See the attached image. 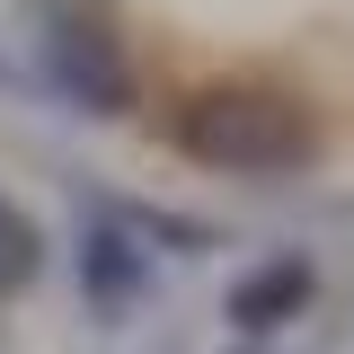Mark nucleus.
Segmentation results:
<instances>
[{"mask_svg": "<svg viewBox=\"0 0 354 354\" xmlns=\"http://www.w3.org/2000/svg\"><path fill=\"white\" fill-rule=\"evenodd\" d=\"M44 80L62 88L71 106H88V115H124V97H133L115 27L106 18H71V9L44 18Z\"/></svg>", "mask_w": 354, "mask_h": 354, "instance_id": "obj_2", "label": "nucleus"}, {"mask_svg": "<svg viewBox=\"0 0 354 354\" xmlns=\"http://www.w3.org/2000/svg\"><path fill=\"white\" fill-rule=\"evenodd\" d=\"M36 274H44V230L27 221V204H9V195H0V301H9V292H27Z\"/></svg>", "mask_w": 354, "mask_h": 354, "instance_id": "obj_5", "label": "nucleus"}, {"mask_svg": "<svg viewBox=\"0 0 354 354\" xmlns=\"http://www.w3.org/2000/svg\"><path fill=\"white\" fill-rule=\"evenodd\" d=\"M142 283H151V266H142V248H133L115 221H97L88 230V248H80V292L97 319H115L124 301H142Z\"/></svg>", "mask_w": 354, "mask_h": 354, "instance_id": "obj_4", "label": "nucleus"}, {"mask_svg": "<svg viewBox=\"0 0 354 354\" xmlns=\"http://www.w3.org/2000/svg\"><path fill=\"white\" fill-rule=\"evenodd\" d=\"M319 292V266L292 248V257H266L248 266L239 283H230V328L239 337H266V328H283V319H301V301Z\"/></svg>", "mask_w": 354, "mask_h": 354, "instance_id": "obj_3", "label": "nucleus"}, {"mask_svg": "<svg viewBox=\"0 0 354 354\" xmlns=\"http://www.w3.org/2000/svg\"><path fill=\"white\" fill-rule=\"evenodd\" d=\"M177 151L204 160V169H230V177H292L319 160V115L292 88L221 80L177 106Z\"/></svg>", "mask_w": 354, "mask_h": 354, "instance_id": "obj_1", "label": "nucleus"}]
</instances>
